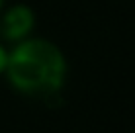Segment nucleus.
<instances>
[{
	"label": "nucleus",
	"mask_w": 135,
	"mask_h": 133,
	"mask_svg": "<svg viewBox=\"0 0 135 133\" xmlns=\"http://www.w3.org/2000/svg\"><path fill=\"white\" fill-rule=\"evenodd\" d=\"M67 71V59L57 43L43 37H27L8 49L4 76L16 92L49 100L63 92Z\"/></svg>",
	"instance_id": "nucleus-1"
},
{
	"label": "nucleus",
	"mask_w": 135,
	"mask_h": 133,
	"mask_svg": "<svg viewBox=\"0 0 135 133\" xmlns=\"http://www.w3.org/2000/svg\"><path fill=\"white\" fill-rule=\"evenodd\" d=\"M35 27V12L24 2L12 4L0 12V37L16 45L31 37Z\"/></svg>",
	"instance_id": "nucleus-2"
},
{
	"label": "nucleus",
	"mask_w": 135,
	"mask_h": 133,
	"mask_svg": "<svg viewBox=\"0 0 135 133\" xmlns=\"http://www.w3.org/2000/svg\"><path fill=\"white\" fill-rule=\"evenodd\" d=\"M2 6H4V0H0V12H2Z\"/></svg>",
	"instance_id": "nucleus-4"
},
{
	"label": "nucleus",
	"mask_w": 135,
	"mask_h": 133,
	"mask_svg": "<svg viewBox=\"0 0 135 133\" xmlns=\"http://www.w3.org/2000/svg\"><path fill=\"white\" fill-rule=\"evenodd\" d=\"M8 65V49L4 47V43H0V76H4Z\"/></svg>",
	"instance_id": "nucleus-3"
}]
</instances>
